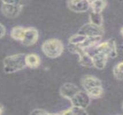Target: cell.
<instances>
[{"instance_id":"cell-14","label":"cell","mask_w":123,"mask_h":115,"mask_svg":"<svg viewBox=\"0 0 123 115\" xmlns=\"http://www.w3.org/2000/svg\"><path fill=\"white\" fill-rule=\"evenodd\" d=\"M25 28L21 26H16L12 28L10 33L12 38L16 41L21 42L24 35Z\"/></svg>"},{"instance_id":"cell-7","label":"cell","mask_w":123,"mask_h":115,"mask_svg":"<svg viewBox=\"0 0 123 115\" xmlns=\"http://www.w3.org/2000/svg\"><path fill=\"white\" fill-rule=\"evenodd\" d=\"M23 7L24 6L19 5L2 3L1 7V11L5 17L10 19H13L20 15Z\"/></svg>"},{"instance_id":"cell-15","label":"cell","mask_w":123,"mask_h":115,"mask_svg":"<svg viewBox=\"0 0 123 115\" xmlns=\"http://www.w3.org/2000/svg\"><path fill=\"white\" fill-rule=\"evenodd\" d=\"M107 5L106 0H96L90 4L92 11L96 13H101Z\"/></svg>"},{"instance_id":"cell-5","label":"cell","mask_w":123,"mask_h":115,"mask_svg":"<svg viewBox=\"0 0 123 115\" xmlns=\"http://www.w3.org/2000/svg\"><path fill=\"white\" fill-rule=\"evenodd\" d=\"M78 33L83 35L86 37L102 36L104 33V30L102 26H97L91 23H89L82 26Z\"/></svg>"},{"instance_id":"cell-4","label":"cell","mask_w":123,"mask_h":115,"mask_svg":"<svg viewBox=\"0 0 123 115\" xmlns=\"http://www.w3.org/2000/svg\"><path fill=\"white\" fill-rule=\"evenodd\" d=\"M91 55L93 60V67L98 70H103L107 64L109 57L102 52L97 51L94 48L85 49Z\"/></svg>"},{"instance_id":"cell-16","label":"cell","mask_w":123,"mask_h":115,"mask_svg":"<svg viewBox=\"0 0 123 115\" xmlns=\"http://www.w3.org/2000/svg\"><path fill=\"white\" fill-rule=\"evenodd\" d=\"M62 115H85L88 113L86 112V109L82 108L75 107L72 106L70 108L64 110L62 112L60 113Z\"/></svg>"},{"instance_id":"cell-9","label":"cell","mask_w":123,"mask_h":115,"mask_svg":"<svg viewBox=\"0 0 123 115\" xmlns=\"http://www.w3.org/2000/svg\"><path fill=\"white\" fill-rule=\"evenodd\" d=\"M67 5L70 11L75 13H84L90 9L87 0H67Z\"/></svg>"},{"instance_id":"cell-24","label":"cell","mask_w":123,"mask_h":115,"mask_svg":"<svg viewBox=\"0 0 123 115\" xmlns=\"http://www.w3.org/2000/svg\"><path fill=\"white\" fill-rule=\"evenodd\" d=\"M3 112V109L2 107H1V105H0V115H1Z\"/></svg>"},{"instance_id":"cell-12","label":"cell","mask_w":123,"mask_h":115,"mask_svg":"<svg viewBox=\"0 0 123 115\" xmlns=\"http://www.w3.org/2000/svg\"><path fill=\"white\" fill-rule=\"evenodd\" d=\"M26 67L30 69H36L40 66L41 59L40 56L35 53H31L25 55V57Z\"/></svg>"},{"instance_id":"cell-23","label":"cell","mask_w":123,"mask_h":115,"mask_svg":"<svg viewBox=\"0 0 123 115\" xmlns=\"http://www.w3.org/2000/svg\"><path fill=\"white\" fill-rule=\"evenodd\" d=\"M6 32V30L5 27L2 23H0V39H2V37L5 36Z\"/></svg>"},{"instance_id":"cell-1","label":"cell","mask_w":123,"mask_h":115,"mask_svg":"<svg viewBox=\"0 0 123 115\" xmlns=\"http://www.w3.org/2000/svg\"><path fill=\"white\" fill-rule=\"evenodd\" d=\"M25 54L18 53L6 56L3 61V70L6 74H13L25 68Z\"/></svg>"},{"instance_id":"cell-18","label":"cell","mask_w":123,"mask_h":115,"mask_svg":"<svg viewBox=\"0 0 123 115\" xmlns=\"http://www.w3.org/2000/svg\"><path fill=\"white\" fill-rule=\"evenodd\" d=\"M86 36L77 33L70 36L68 39V43L72 45H80L86 40Z\"/></svg>"},{"instance_id":"cell-6","label":"cell","mask_w":123,"mask_h":115,"mask_svg":"<svg viewBox=\"0 0 123 115\" xmlns=\"http://www.w3.org/2000/svg\"><path fill=\"white\" fill-rule=\"evenodd\" d=\"M39 37V33L35 27H27L25 28L24 35L21 43L26 47H30L37 43Z\"/></svg>"},{"instance_id":"cell-20","label":"cell","mask_w":123,"mask_h":115,"mask_svg":"<svg viewBox=\"0 0 123 115\" xmlns=\"http://www.w3.org/2000/svg\"><path fill=\"white\" fill-rule=\"evenodd\" d=\"M123 63L122 61L118 62L114 66L113 69V76L118 81H122L123 80Z\"/></svg>"},{"instance_id":"cell-11","label":"cell","mask_w":123,"mask_h":115,"mask_svg":"<svg viewBox=\"0 0 123 115\" xmlns=\"http://www.w3.org/2000/svg\"><path fill=\"white\" fill-rule=\"evenodd\" d=\"M81 85L85 91L95 87L102 86V82L98 78L91 74H86L81 78Z\"/></svg>"},{"instance_id":"cell-2","label":"cell","mask_w":123,"mask_h":115,"mask_svg":"<svg viewBox=\"0 0 123 115\" xmlns=\"http://www.w3.org/2000/svg\"><path fill=\"white\" fill-rule=\"evenodd\" d=\"M42 52L47 57L55 59L61 56L64 51V44L59 39L51 38L44 42L42 45Z\"/></svg>"},{"instance_id":"cell-25","label":"cell","mask_w":123,"mask_h":115,"mask_svg":"<svg viewBox=\"0 0 123 115\" xmlns=\"http://www.w3.org/2000/svg\"><path fill=\"white\" fill-rule=\"evenodd\" d=\"M87 1H89V2L90 3V4H91V3L93 2L94 1H96V0H87Z\"/></svg>"},{"instance_id":"cell-8","label":"cell","mask_w":123,"mask_h":115,"mask_svg":"<svg viewBox=\"0 0 123 115\" xmlns=\"http://www.w3.org/2000/svg\"><path fill=\"white\" fill-rule=\"evenodd\" d=\"M90 100L91 98L87 93L80 89L69 101L72 106L86 109L90 104Z\"/></svg>"},{"instance_id":"cell-10","label":"cell","mask_w":123,"mask_h":115,"mask_svg":"<svg viewBox=\"0 0 123 115\" xmlns=\"http://www.w3.org/2000/svg\"><path fill=\"white\" fill-rule=\"evenodd\" d=\"M80 90V89L74 84L67 82L61 86L59 93L62 97L70 100Z\"/></svg>"},{"instance_id":"cell-22","label":"cell","mask_w":123,"mask_h":115,"mask_svg":"<svg viewBox=\"0 0 123 115\" xmlns=\"http://www.w3.org/2000/svg\"><path fill=\"white\" fill-rule=\"evenodd\" d=\"M31 115H52L53 113H51L46 110L42 109H35L31 112Z\"/></svg>"},{"instance_id":"cell-3","label":"cell","mask_w":123,"mask_h":115,"mask_svg":"<svg viewBox=\"0 0 123 115\" xmlns=\"http://www.w3.org/2000/svg\"><path fill=\"white\" fill-rule=\"evenodd\" d=\"M94 48L97 51L106 54L109 58H115L117 56L116 43L115 39L113 38H111L105 42H100Z\"/></svg>"},{"instance_id":"cell-17","label":"cell","mask_w":123,"mask_h":115,"mask_svg":"<svg viewBox=\"0 0 123 115\" xmlns=\"http://www.w3.org/2000/svg\"><path fill=\"white\" fill-rule=\"evenodd\" d=\"M85 91L87 93V94H88L90 98L97 99L102 97L104 91L102 86H100L95 87V88L90 89Z\"/></svg>"},{"instance_id":"cell-21","label":"cell","mask_w":123,"mask_h":115,"mask_svg":"<svg viewBox=\"0 0 123 115\" xmlns=\"http://www.w3.org/2000/svg\"><path fill=\"white\" fill-rule=\"evenodd\" d=\"M1 1L2 3L5 4H15V5H19L24 6L28 0H1Z\"/></svg>"},{"instance_id":"cell-19","label":"cell","mask_w":123,"mask_h":115,"mask_svg":"<svg viewBox=\"0 0 123 115\" xmlns=\"http://www.w3.org/2000/svg\"><path fill=\"white\" fill-rule=\"evenodd\" d=\"M103 21L101 13H96L92 11L90 14V23L97 26H102Z\"/></svg>"},{"instance_id":"cell-13","label":"cell","mask_w":123,"mask_h":115,"mask_svg":"<svg viewBox=\"0 0 123 115\" xmlns=\"http://www.w3.org/2000/svg\"><path fill=\"white\" fill-rule=\"evenodd\" d=\"M102 36H91V37H87L84 42L80 46V47L84 49H87L91 48L94 47L98 43L101 41Z\"/></svg>"}]
</instances>
